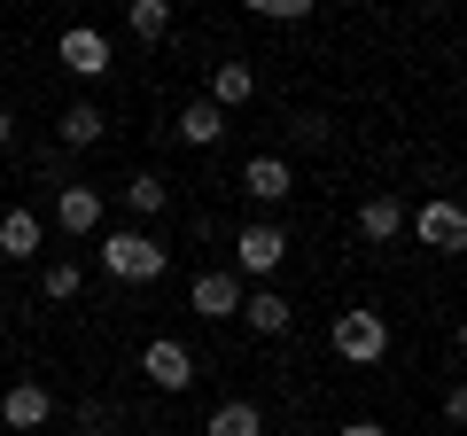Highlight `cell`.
I'll list each match as a JSON object with an SVG mask.
<instances>
[{"instance_id":"cell-1","label":"cell","mask_w":467,"mask_h":436,"mask_svg":"<svg viewBox=\"0 0 467 436\" xmlns=\"http://www.w3.org/2000/svg\"><path fill=\"white\" fill-rule=\"evenodd\" d=\"M288 250H296V242H288V226L281 218H242V226H234V281L242 288H273V273L288 265Z\"/></svg>"},{"instance_id":"cell-2","label":"cell","mask_w":467,"mask_h":436,"mask_svg":"<svg viewBox=\"0 0 467 436\" xmlns=\"http://www.w3.org/2000/svg\"><path fill=\"white\" fill-rule=\"evenodd\" d=\"M101 273L109 281H125V288H149V281H164L171 273V250L156 234H140V226H109V242H101Z\"/></svg>"},{"instance_id":"cell-3","label":"cell","mask_w":467,"mask_h":436,"mask_svg":"<svg viewBox=\"0 0 467 436\" xmlns=\"http://www.w3.org/2000/svg\"><path fill=\"white\" fill-rule=\"evenodd\" d=\"M327 343H335L343 367H382V358H389V319L374 312V304H350V312H335Z\"/></svg>"},{"instance_id":"cell-4","label":"cell","mask_w":467,"mask_h":436,"mask_svg":"<svg viewBox=\"0 0 467 436\" xmlns=\"http://www.w3.org/2000/svg\"><path fill=\"white\" fill-rule=\"evenodd\" d=\"M405 226L420 234V250H436V257H451V250H467V211L451 195H429L420 211H405Z\"/></svg>"},{"instance_id":"cell-5","label":"cell","mask_w":467,"mask_h":436,"mask_svg":"<svg viewBox=\"0 0 467 436\" xmlns=\"http://www.w3.org/2000/svg\"><path fill=\"white\" fill-rule=\"evenodd\" d=\"M140 374H149V389H195V351H187L180 336H149L140 343Z\"/></svg>"},{"instance_id":"cell-6","label":"cell","mask_w":467,"mask_h":436,"mask_svg":"<svg viewBox=\"0 0 467 436\" xmlns=\"http://www.w3.org/2000/svg\"><path fill=\"white\" fill-rule=\"evenodd\" d=\"M55 63H63L70 78H86V86L109 78V63H117V55H109V32H94V24H70V32L55 39Z\"/></svg>"},{"instance_id":"cell-7","label":"cell","mask_w":467,"mask_h":436,"mask_svg":"<svg viewBox=\"0 0 467 436\" xmlns=\"http://www.w3.org/2000/svg\"><path fill=\"white\" fill-rule=\"evenodd\" d=\"M47 420H55V389H47V382H8V398H0V429L39 436Z\"/></svg>"},{"instance_id":"cell-8","label":"cell","mask_w":467,"mask_h":436,"mask_svg":"<svg viewBox=\"0 0 467 436\" xmlns=\"http://www.w3.org/2000/svg\"><path fill=\"white\" fill-rule=\"evenodd\" d=\"M187 304H195V319H242V281L226 265H202L187 281Z\"/></svg>"},{"instance_id":"cell-9","label":"cell","mask_w":467,"mask_h":436,"mask_svg":"<svg viewBox=\"0 0 467 436\" xmlns=\"http://www.w3.org/2000/svg\"><path fill=\"white\" fill-rule=\"evenodd\" d=\"M242 195L250 202H288L296 195V164H288V156H250V164H242Z\"/></svg>"},{"instance_id":"cell-10","label":"cell","mask_w":467,"mask_h":436,"mask_svg":"<svg viewBox=\"0 0 467 436\" xmlns=\"http://www.w3.org/2000/svg\"><path fill=\"white\" fill-rule=\"evenodd\" d=\"M39 242H47V218L32 211V202H16V211H0V257L8 265H32Z\"/></svg>"},{"instance_id":"cell-11","label":"cell","mask_w":467,"mask_h":436,"mask_svg":"<svg viewBox=\"0 0 467 436\" xmlns=\"http://www.w3.org/2000/svg\"><path fill=\"white\" fill-rule=\"evenodd\" d=\"M202 101H211L218 118H234V109H250V101H257V70L242 63V55H234V63H218V70H211V94H202Z\"/></svg>"},{"instance_id":"cell-12","label":"cell","mask_w":467,"mask_h":436,"mask_svg":"<svg viewBox=\"0 0 467 436\" xmlns=\"http://www.w3.org/2000/svg\"><path fill=\"white\" fill-rule=\"evenodd\" d=\"M101 211H109V202H101V187H63V195H55V226H63V234H101Z\"/></svg>"},{"instance_id":"cell-13","label":"cell","mask_w":467,"mask_h":436,"mask_svg":"<svg viewBox=\"0 0 467 436\" xmlns=\"http://www.w3.org/2000/svg\"><path fill=\"white\" fill-rule=\"evenodd\" d=\"M101 133H109V109H101V101H70L63 118H55V149H70V156L94 149Z\"/></svg>"},{"instance_id":"cell-14","label":"cell","mask_w":467,"mask_h":436,"mask_svg":"<svg viewBox=\"0 0 467 436\" xmlns=\"http://www.w3.org/2000/svg\"><path fill=\"white\" fill-rule=\"evenodd\" d=\"M202 436H265V405L257 398H218L202 413Z\"/></svg>"},{"instance_id":"cell-15","label":"cell","mask_w":467,"mask_h":436,"mask_svg":"<svg viewBox=\"0 0 467 436\" xmlns=\"http://www.w3.org/2000/svg\"><path fill=\"white\" fill-rule=\"evenodd\" d=\"M242 319H250L257 336H288V327H296V304H288L281 288H242Z\"/></svg>"},{"instance_id":"cell-16","label":"cell","mask_w":467,"mask_h":436,"mask_svg":"<svg viewBox=\"0 0 467 436\" xmlns=\"http://www.w3.org/2000/svg\"><path fill=\"white\" fill-rule=\"evenodd\" d=\"M398 234H405V202L374 187V195L358 202V242H398Z\"/></svg>"},{"instance_id":"cell-17","label":"cell","mask_w":467,"mask_h":436,"mask_svg":"<svg viewBox=\"0 0 467 436\" xmlns=\"http://www.w3.org/2000/svg\"><path fill=\"white\" fill-rule=\"evenodd\" d=\"M171 133H180L187 149H218V140H226V118H218L211 101H180V118H171Z\"/></svg>"},{"instance_id":"cell-18","label":"cell","mask_w":467,"mask_h":436,"mask_svg":"<svg viewBox=\"0 0 467 436\" xmlns=\"http://www.w3.org/2000/svg\"><path fill=\"white\" fill-rule=\"evenodd\" d=\"M125 211L133 218H164L171 211V180L164 171H133V180H125Z\"/></svg>"},{"instance_id":"cell-19","label":"cell","mask_w":467,"mask_h":436,"mask_svg":"<svg viewBox=\"0 0 467 436\" xmlns=\"http://www.w3.org/2000/svg\"><path fill=\"white\" fill-rule=\"evenodd\" d=\"M125 32L133 39H171V0H133L125 8Z\"/></svg>"},{"instance_id":"cell-20","label":"cell","mask_w":467,"mask_h":436,"mask_svg":"<svg viewBox=\"0 0 467 436\" xmlns=\"http://www.w3.org/2000/svg\"><path fill=\"white\" fill-rule=\"evenodd\" d=\"M78 288H86V273L70 265V257H55V265L39 273V296H47V304H70V296H78Z\"/></svg>"},{"instance_id":"cell-21","label":"cell","mask_w":467,"mask_h":436,"mask_svg":"<svg viewBox=\"0 0 467 436\" xmlns=\"http://www.w3.org/2000/svg\"><path fill=\"white\" fill-rule=\"evenodd\" d=\"M39 180H55V195H63V187H78V164H70V149H39Z\"/></svg>"},{"instance_id":"cell-22","label":"cell","mask_w":467,"mask_h":436,"mask_svg":"<svg viewBox=\"0 0 467 436\" xmlns=\"http://www.w3.org/2000/svg\"><path fill=\"white\" fill-rule=\"evenodd\" d=\"M257 16H265V24H304V16H312V0H257Z\"/></svg>"},{"instance_id":"cell-23","label":"cell","mask_w":467,"mask_h":436,"mask_svg":"<svg viewBox=\"0 0 467 436\" xmlns=\"http://www.w3.org/2000/svg\"><path fill=\"white\" fill-rule=\"evenodd\" d=\"M86 436H117V429H125V413H117V405H86Z\"/></svg>"},{"instance_id":"cell-24","label":"cell","mask_w":467,"mask_h":436,"mask_svg":"<svg viewBox=\"0 0 467 436\" xmlns=\"http://www.w3.org/2000/svg\"><path fill=\"white\" fill-rule=\"evenodd\" d=\"M288 133H296V149H319V140H327V118H296Z\"/></svg>"},{"instance_id":"cell-25","label":"cell","mask_w":467,"mask_h":436,"mask_svg":"<svg viewBox=\"0 0 467 436\" xmlns=\"http://www.w3.org/2000/svg\"><path fill=\"white\" fill-rule=\"evenodd\" d=\"M460 420H467V389L451 382V389H444V429H460Z\"/></svg>"},{"instance_id":"cell-26","label":"cell","mask_w":467,"mask_h":436,"mask_svg":"<svg viewBox=\"0 0 467 436\" xmlns=\"http://www.w3.org/2000/svg\"><path fill=\"white\" fill-rule=\"evenodd\" d=\"M335 436H389V429H382V420H343Z\"/></svg>"},{"instance_id":"cell-27","label":"cell","mask_w":467,"mask_h":436,"mask_svg":"<svg viewBox=\"0 0 467 436\" xmlns=\"http://www.w3.org/2000/svg\"><path fill=\"white\" fill-rule=\"evenodd\" d=\"M0 149H16V109H0Z\"/></svg>"},{"instance_id":"cell-28","label":"cell","mask_w":467,"mask_h":436,"mask_svg":"<svg viewBox=\"0 0 467 436\" xmlns=\"http://www.w3.org/2000/svg\"><path fill=\"white\" fill-rule=\"evenodd\" d=\"M0 319H8V296H0Z\"/></svg>"}]
</instances>
